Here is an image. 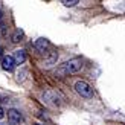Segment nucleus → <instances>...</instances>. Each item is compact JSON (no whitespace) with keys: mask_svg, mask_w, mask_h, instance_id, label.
I'll list each match as a JSON object with an SVG mask.
<instances>
[{"mask_svg":"<svg viewBox=\"0 0 125 125\" xmlns=\"http://www.w3.org/2000/svg\"><path fill=\"white\" fill-rule=\"evenodd\" d=\"M84 62L81 58H73V60H69L66 61L64 64H61L57 69V75L58 76H64V75H70V73H76L83 69Z\"/></svg>","mask_w":125,"mask_h":125,"instance_id":"obj_1","label":"nucleus"},{"mask_svg":"<svg viewBox=\"0 0 125 125\" xmlns=\"http://www.w3.org/2000/svg\"><path fill=\"white\" fill-rule=\"evenodd\" d=\"M75 90L78 95H81L83 98H92L93 96V89L90 87V84H87L85 81H78L75 84Z\"/></svg>","mask_w":125,"mask_h":125,"instance_id":"obj_2","label":"nucleus"},{"mask_svg":"<svg viewBox=\"0 0 125 125\" xmlns=\"http://www.w3.org/2000/svg\"><path fill=\"white\" fill-rule=\"evenodd\" d=\"M21 121H23V116H21V113L18 110H15V108L8 110V122L11 125H18Z\"/></svg>","mask_w":125,"mask_h":125,"instance_id":"obj_3","label":"nucleus"},{"mask_svg":"<svg viewBox=\"0 0 125 125\" xmlns=\"http://www.w3.org/2000/svg\"><path fill=\"white\" fill-rule=\"evenodd\" d=\"M2 64H3V69L5 70H8V72H12L15 69V60H14V57H11V55H8V57H3V60H2Z\"/></svg>","mask_w":125,"mask_h":125,"instance_id":"obj_4","label":"nucleus"},{"mask_svg":"<svg viewBox=\"0 0 125 125\" xmlns=\"http://www.w3.org/2000/svg\"><path fill=\"white\" fill-rule=\"evenodd\" d=\"M35 47H37L38 52H46L47 49L51 47V43H49V40H46V38H38L35 41Z\"/></svg>","mask_w":125,"mask_h":125,"instance_id":"obj_5","label":"nucleus"},{"mask_svg":"<svg viewBox=\"0 0 125 125\" xmlns=\"http://www.w3.org/2000/svg\"><path fill=\"white\" fill-rule=\"evenodd\" d=\"M57 60H58V53L57 52H51L49 53V57L44 60V67H51V66H53V64H57Z\"/></svg>","mask_w":125,"mask_h":125,"instance_id":"obj_6","label":"nucleus"},{"mask_svg":"<svg viewBox=\"0 0 125 125\" xmlns=\"http://www.w3.org/2000/svg\"><path fill=\"white\" fill-rule=\"evenodd\" d=\"M14 60H15L17 64H21V62H24V60H26V53H24V51H15Z\"/></svg>","mask_w":125,"mask_h":125,"instance_id":"obj_7","label":"nucleus"},{"mask_svg":"<svg viewBox=\"0 0 125 125\" xmlns=\"http://www.w3.org/2000/svg\"><path fill=\"white\" fill-rule=\"evenodd\" d=\"M21 37H23V32H21V31H15L14 35H12V41H14V43L21 41Z\"/></svg>","mask_w":125,"mask_h":125,"instance_id":"obj_8","label":"nucleus"},{"mask_svg":"<svg viewBox=\"0 0 125 125\" xmlns=\"http://www.w3.org/2000/svg\"><path fill=\"white\" fill-rule=\"evenodd\" d=\"M61 3L64 5V6H75V5L79 3V2H78V0H62Z\"/></svg>","mask_w":125,"mask_h":125,"instance_id":"obj_9","label":"nucleus"},{"mask_svg":"<svg viewBox=\"0 0 125 125\" xmlns=\"http://www.w3.org/2000/svg\"><path fill=\"white\" fill-rule=\"evenodd\" d=\"M2 117H5V110L0 107V119H2Z\"/></svg>","mask_w":125,"mask_h":125,"instance_id":"obj_10","label":"nucleus"},{"mask_svg":"<svg viewBox=\"0 0 125 125\" xmlns=\"http://www.w3.org/2000/svg\"><path fill=\"white\" fill-rule=\"evenodd\" d=\"M0 55H2V51H0Z\"/></svg>","mask_w":125,"mask_h":125,"instance_id":"obj_11","label":"nucleus"},{"mask_svg":"<svg viewBox=\"0 0 125 125\" xmlns=\"http://www.w3.org/2000/svg\"><path fill=\"white\" fill-rule=\"evenodd\" d=\"M0 125H3V124H0Z\"/></svg>","mask_w":125,"mask_h":125,"instance_id":"obj_12","label":"nucleus"}]
</instances>
